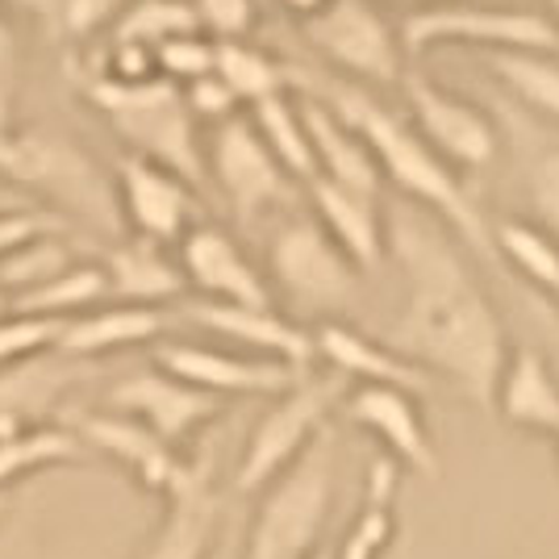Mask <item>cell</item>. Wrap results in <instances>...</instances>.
<instances>
[{
  "instance_id": "obj_1",
  "label": "cell",
  "mask_w": 559,
  "mask_h": 559,
  "mask_svg": "<svg viewBox=\"0 0 559 559\" xmlns=\"http://www.w3.org/2000/svg\"><path fill=\"white\" fill-rule=\"evenodd\" d=\"M389 251L405 276V305L393 326V350L414 359L421 372L447 376L480 409L492 414L497 376L510 359V338L485 288L472 280L464 259L426 222L389 226Z\"/></svg>"
},
{
  "instance_id": "obj_2",
  "label": "cell",
  "mask_w": 559,
  "mask_h": 559,
  "mask_svg": "<svg viewBox=\"0 0 559 559\" xmlns=\"http://www.w3.org/2000/svg\"><path fill=\"white\" fill-rule=\"evenodd\" d=\"M322 105L364 139V146L372 151L376 167H380V180L396 185L409 201H418L426 213L443 217L472 251H480L489 263H497L492 226L480 217L476 201L467 197L460 171L447 159H439L418 139V130L405 117L384 109V105H376L372 96L364 93V88H355V84H334Z\"/></svg>"
},
{
  "instance_id": "obj_3",
  "label": "cell",
  "mask_w": 559,
  "mask_h": 559,
  "mask_svg": "<svg viewBox=\"0 0 559 559\" xmlns=\"http://www.w3.org/2000/svg\"><path fill=\"white\" fill-rule=\"evenodd\" d=\"M0 185L25 197L34 210L59 217L63 226H84L93 234L121 230L114 171L96 164L75 139L47 126H13L0 134Z\"/></svg>"
},
{
  "instance_id": "obj_4",
  "label": "cell",
  "mask_w": 559,
  "mask_h": 559,
  "mask_svg": "<svg viewBox=\"0 0 559 559\" xmlns=\"http://www.w3.org/2000/svg\"><path fill=\"white\" fill-rule=\"evenodd\" d=\"M80 93L114 126V134L126 142V155L167 167V171L185 176L192 188L205 185V130L188 109L185 88L167 84L159 75L139 80V84H121V80L84 71Z\"/></svg>"
},
{
  "instance_id": "obj_5",
  "label": "cell",
  "mask_w": 559,
  "mask_h": 559,
  "mask_svg": "<svg viewBox=\"0 0 559 559\" xmlns=\"http://www.w3.org/2000/svg\"><path fill=\"white\" fill-rule=\"evenodd\" d=\"M334 492V447L330 426L297 455V464L280 472L263 489L255 522L247 531L242 559H309L326 526Z\"/></svg>"
},
{
  "instance_id": "obj_6",
  "label": "cell",
  "mask_w": 559,
  "mask_h": 559,
  "mask_svg": "<svg viewBox=\"0 0 559 559\" xmlns=\"http://www.w3.org/2000/svg\"><path fill=\"white\" fill-rule=\"evenodd\" d=\"M401 50L418 59L435 47H472V50H559V25L535 9L513 4H476V0H443L430 9H414L401 22Z\"/></svg>"
},
{
  "instance_id": "obj_7",
  "label": "cell",
  "mask_w": 559,
  "mask_h": 559,
  "mask_svg": "<svg viewBox=\"0 0 559 559\" xmlns=\"http://www.w3.org/2000/svg\"><path fill=\"white\" fill-rule=\"evenodd\" d=\"M347 389L350 380L326 372L301 376L288 393H280L242 447V460L234 472V492H263L280 472L297 464V455L330 426V414L343 405Z\"/></svg>"
},
{
  "instance_id": "obj_8",
  "label": "cell",
  "mask_w": 559,
  "mask_h": 559,
  "mask_svg": "<svg viewBox=\"0 0 559 559\" xmlns=\"http://www.w3.org/2000/svg\"><path fill=\"white\" fill-rule=\"evenodd\" d=\"M267 276L297 309L330 313L350 305L364 272L313 217H288L267 242Z\"/></svg>"
},
{
  "instance_id": "obj_9",
  "label": "cell",
  "mask_w": 559,
  "mask_h": 559,
  "mask_svg": "<svg viewBox=\"0 0 559 559\" xmlns=\"http://www.w3.org/2000/svg\"><path fill=\"white\" fill-rule=\"evenodd\" d=\"M205 180L217 185L242 222L293 201V176L280 167L247 114H234L205 130Z\"/></svg>"
},
{
  "instance_id": "obj_10",
  "label": "cell",
  "mask_w": 559,
  "mask_h": 559,
  "mask_svg": "<svg viewBox=\"0 0 559 559\" xmlns=\"http://www.w3.org/2000/svg\"><path fill=\"white\" fill-rule=\"evenodd\" d=\"M305 43L364 84H401L405 50L396 25L376 9V0H334L318 17L301 22Z\"/></svg>"
},
{
  "instance_id": "obj_11",
  "label": "cell",
  "mask_w": 559,
  "mask_h": 559,
  "mask_svg": "<svg viewBox=\"0 0 559 559\" xmlns=\"http://www.w3.org/2000/svg\"><path fill=\"white\" fill-rule=\"evenodd\" d=\"M71 430L80 435V443L88 447L93 455L114 460L142 492H155V497H185L197 485L210 480V467L185 460L176 447H167L159 435H151L142 421L126 418V414H75Z\"/></svg>"
},
{
  "instance_id": "obj_12",
  "label": "cell",
  "mask_w": 559,
  "mask_h": 559,
  "mask_svg": "<svg viewBox=\"0 0 559 559\" xmlns=\"http://www.w3.org/2000/svg\"><path fill=\"white\" fill-rule=\"evenodd\" d=\"M114 192L126 238L176 247L192 226L205 222L201 192L188 185L185 176L151 164V159H139V155H117Z\"/></svg>"
},
{
  "instance_id": "obj_13",
  "label": "cell",
  "mask_w": 559,
  "mask_h": 559,
  "mask_svg": "<svg viewBox=\"0 0 559 559\" xmlns=\"http://www.w3.org/2000/svg\"><path fill=\"white\" fill-rule=\"evenodd\" d=\"M405 100H409V126L418 130V139L455 167H489L497 159V126L492 117L472 105L467 96L451 93L443 84L426 80V75H405Z\"/></svg>"
},
{
  "instance_id": "obj_14",
  "label": "cell",
  "mask_w": 559,
  "mask_h": 559,
  "mask_svg": "<svg viewBox=\"0 0 559 559\" xmlns=\"http://www.w3.org/2000/svg\"><path fill=\"white\" fill-rule=\"evenodd\" d=\"M176 263L185 272L188 293L197 301L247 305V309H272L276 293L267 276L255 267V259L242 251V242L217 222H201L176 242Z\"/></svg>"
},
{
  "instance_id": "obj_15",
  "label": "cell",
  "mask_w": 559,
  "mask_h": 559,
  "mask_svg": "<svg viewBox=\"0 0 559 559\" xmlns=\"http://www.w3.org/2000/svg\"><path fill=\"white\" fill-rule=\"evenodd\" d=\"M105 409L142 421L167 447L185 451L197 430H205L213 418L226 414V401L201 393V389H192V384L159 372V368H146V372L121 376L105 393Z\"/></svg>"
},
{
  "instance_id": "obj_16",
  "label": "cell",
  "mask_w": 559,
  "mask_h": 559,
  "mask_svg": "<svg viewBox=\"0 0 559 559\" xmlns=\"http://www.w3.org/2000/svg\"><path fill=\"white\" fill-rule=\"evenodd\" d=\"M155 368L222 401L226 396H280L301 376H309L280 359H263V355H247L234 347H210V343H159Z\"/></svg>"
},
{
  "instance_id": "obj_17",
  "label": "cell",
  "mask_w": 559,
  "mask_h": 559,
  "mask_svg": "<svg viewBox=\"0 0 559 559\" xmlns=\"http://www.w3.org/2000/svg\"><path fill=\"white\" fill-rule=\"evenodd\" d=\"M338 414L389 447V460L418 476H439V451L421 414V401L384 384H350Z\"/></svg>"
},
{
  "instance_id": "obj_18",
  "label": "cell",
  "mask_w": 559,
  "mask_h": 559,
  "mask_svg": "<svg viewBox=\"0 0 559 559\" xmlns=\"http://www.w3.org/2000/svg\"><path fill=\"white\" fill-rule=\"evenodd\" d=\"M185 318L226 338L234 350L280 359L297 372H309L318 350H313V330L284 318L276 305L272 309H247V305H217V301H185Z\"/></svg>"
},
{
  "instance_id": "obj_19",
  "label": "cell",
  "mask_w": 559,
  "mask_h": 559,
  "mask_svg": "<svg viewBox=\"0 0 559 559\" xmlns=\"http://www.w3.org/2000/svg\"><path fill=\"white\" fill-rule=\"evenodd\" d=\"M313 350L318 359H326L330 372H338L350 384H384V389H401L414 396L435 389V376L421 372L414 359H405L389 343H376L343 322H322L313 330Z\"/></svg>"
},
{
  "instance_id": "obj_20",
  "label": "cell",
  "mask_w": 559,
  "mask_h": 559,
  "mask_svg": "<svg viewBox=\"0 0 559 559\" xmlns=\"http://www.w3.org/2000/svg\"><path fill=\"white\" fill-rule=\"evenodd\" d=\"M80 376H84V364L59 350L0 368V439L29 426H47L59 414L63 396L80 384Z\"/></svg>"
},
{
  "instance_id": "obj_21",
  "label": "cell",
  "mask_w": 559,
  "mask_h": 559,
  "mask_svg": "<svg viewBox=\"0 0 559 559\" xmlns=\"http://www.w3.org/2000/svg\"><path fill=\"white\" fill-rule=\"evenodd\" d=\"M309 201H313V222L338 242V251L359 272H372L389 251V217L380 197H364L330 180H309Z\"/></svg>"
},
{
  "instance_id": "obj_22",
  "label": "cell",
  "mask_w": 559,
  "mask_h": 559,
  "mask_svg": "<svg viewBox=\"0 0 559 559\" xmlns=\"http://www.w3.org/2000/svg\"><path fill=\"white\" fill-rule=\"evenodd\" d=\"M167 313L164 309H146V305H121L105 301L88 309V313H75L59 330V343L55 350L80 359V364H93L100 355H114L126 347H146L155 338H164Z\"/></svg>"
},
{
  "instance_id": "obj_23",
  "label": "cell",
  "mask_w": 559,
  "mask_h": 559,
  "mask_svg": "<svg viewBox=\"0 0 559 559\" xmlns=\"http://www.w3.org/2000/svg\"><path fill=\"white\" fill-rule=\"evenodd\" d=\"M100 267L109 276V297L121 305L164 309L188 293L176 255H167V247L142 242V238H121L117 247L105 251Z\"/></svg>"
},
{
  "instance_id": "obj_24",
  "label": "cell",
  "mask_w": 559,
  "mask_h": 559,
  "mask_svg": "<svg viewBox=\"0 0 559 559\" xmlns=\"http://www.w3.org/2000/svg\"><path fill=\"white\" fill-rule=\"evenodd\" d=\"M301 114L309 142H313V164H318L313 180H330V185L364 192V197H380V188H384L380 167L347 121H338L322 100H301Z\"/></svg>"
},
{
  "instance_id": "obj_25",
  "label": "cell",
  "mask_w": 559,
  "mask_h": 559,
  "mask_svg": "<svg viewBox=\"0 0 559 559\" xmlns=\"http://www.w3.org/2000/svg\"><path fill=\"white\" fill-rule=\"evenodd\" d=\"M492 414H501L518 430H535L547 439L559 435V384L531 347L510 350L506 368L497 376Z\"/></svg>"
},
{
  "instance_id": "obj_26",
  "label": "cell",
  "mask_w": 559,
  "mask_h": 559,
  "mask_svg": "<svg viewBox=\"0 0 559 559\" xmlns=\"http://www.w3.org/2000/svg\"><path fill=\"white\" fill-rule=\"evenodd\" d=\"M217 538H222V501L205 480L185 497L167 501L164 522L139 559H210Z\"/></svg>"
},
{
  "instance_id": "obj_27",
  "label": "cell",
  "mask_w": 559,
  "mask_h": 559,
  "mask_svg": "<svg viewBox=\"0 0 559 559\" xmlns=\"http://www.w3.org/2000/svg\"><path fill=\"white\" fill-rule=\"evenodd\" d=\"M0 9L34 22L55 47H84L96 34H109L126 0H0Z\"/></svg>"
},
{
  "instance_id": "obj_28",
  "label": "cell",
  "mask_w": 559,
  "mask_h": 559,
  "mask_svg": "<svg viewBox=\"0 0 559 559\" xmlns=\"http://www.w3.org/2000/svg\"><path fill=\"white\" fill-rule=\"evenodd\" d=\"M492 251L497 263L513 267L559 313V238L538 230L531 217H518L492 226Z\"/></svg>"
},
{
  "instance_id": "obj_29",
  "label": "cell",
  "mask_w": 559,
  "mask_h": 559,
  "mask_svg": "<svg viewBox=\"0 0 559 559\" xmlns=\"http://www.w3.org/2000/svg\"><path fill=\"white\" fill-rule=\"evenodd\" d=\"M213 75L234 93L238 105H259L267 96L293 93L297 71L288 63H280L276 55H267L263 47L234 38V43H213Z\"/></svg>"
},
{
  "instance_id": "obj_30",
  "label": "cell",
  "mask_w": 559,
  "mask_h": 559,
  "mask_svg": "<svg viewBox=\"0 0 559 559\" xmlns=\"http://www.w3.org/2000/svg\"><path fill=\"white\" fill-rule=\"evenodd\" d=\"M251 126L259 130V139L267 142V151L280 159V167L309 185L318 176V164H313V142H309V130H305V114H301V100L293 93H280L267 96L251 105Z\"/></svg>"
},
{
  "instance_id": "obj_31",
  "label": "cell",
  "mask_w": 559,
  "mask_h": 559,
  "mask_svg": "<svg viewBox=\"0 0 559 559\" xmlns=\"http://www.w3.org/2000/svg\"><path fill=\"white\" fill-rule=\"evenodd\" d=\"M80 259L71 230H43L34 234L29 242L13 247L9 255H0V297L17 301L25 293L43 288L55 276H63L71 263Z\"/></svg>"
},
{
  "instance_id": "obj_32",
  "label": "cell",
  "mask_w": 559,
  "mask_h": 559,
  "mask_svg": "<svg viewBox=\"0 0 559 559\" xmlns=\"http://www.w3.org/2000/svg\"><path fill=\"white\" fill-rule=\"evenodd\" d=\"M109 301V276L105 267L93 259H75L63 276H55L50 284L25 293L17 301H9V309L17 313H34V318H55V322H68L75 313H88L96 305Z\"/></svg>"
},
{
  "instance_id": "obj_33",
  "label": "cell",
  "mask_w": 559,
  "mask_h": 559,
  "mask_svg": "<svg viewBox=\"0 0 559 559\" xmlns=\"http://www.w3.org/2000/svg\"><path fill=\"white\" fill-rule=\"evenodd\" d=\"M93 451L80 443V435L71 426H29V430H17V435H4L0 439V489L17 476H29V472H43V467H59V464H80L88 460Z\"/></svg>"
},
{
  "instance_id": "obj_34",
  "label": "cell",
  "mask_w": 559,
  "mask_h": 559,
  "mask_svg": "<svg viewBox=\"0 0 559 559\" xmlns=\"http://www.w3.org/2000/svg\"><path fill=\"white\" fill-rule=\"evenodd\" d=\"M185 34H205L192 13V0H126V9L109 25V43L142 50L164 47Z\"/></svg>"
},
{
  "instance_id": "obj_35",
  "label": "cell",
  "mask_w": 559,
  "mask_h": 559,
  "mask_svg": "<svg viewBox=\"0 0 559 559\" xmlns=\"http://www.w3.org/2000/svg\"><path fill=\"white\" fill-rule=\"evenodd\" d=\"M489 71L535 114L559 121V59L543 50H492L485 55Z\"/></svg>"
},
{
  "instance_id": "obj_36",
  "label": "cell",
  "mask_w": 559,
  "mask_h": 559,
  "mask_svg": "<svg viewBox=\"0 0 559 559\" xmlns=\"http://www.w3.org/2000/svg\"><path fill=\"white\" fill-rule=\"evenodd\" d=\"M393 489H396V464L376 460L368 472V497L364 510L355 513V526L347 531L343 547L334 559H380L389 538H393Z\"/></svg>"
},
{
  "instance_id": "obj_37",
  "label": "cell",
  "mask_w": 559,
  "mask_h": 559,
  "mask_svg": "<svg viewBox=\"0 0 559 559\" xmlns=\"http://www.w3.org/2000/svg\"><path fill=\"white\" fill-rule=\"evenodd\" d=\"M59 330H63V322H55V318H34V313L4 309L0 313V368H13V364H25L34 355L55 350Z\"/></svg>"
},
{
  "instance_id": "obj_38",
  "label": "cell",
  "mask_w": 559,
  "mask_h": 559,
  "mask_svg": "<svg viewBox=\"0 0 559 559\" xmlns=\"http://www.w3.org/2000/svg\"><path fill=\"white\" fill-rule=\"evenodd\" d=\"M155 55V75L176 84V88H188L197 80L213 75V38L210 34H185V38H171L164 47L151 50Z\"/></svg>"
},
{
  "instance_id": "obj_39",
  "label": "cell",
  "mask_w": 559,
  "mask_h": 559,
  "mask_svg": "<svg viewBox=\"0 0 559 559\" xmlns=\"http://www.w3.org/2000/svg\"><path fill=\"white\" fill-rule=\"evenodd\" d=\"M526 192H531V222L559 238V151L538 155L526 176Z\"/></svg>"
},
{
  "instance_id": "obj_40",
  "label": "cell",
  "mask_w": 559,
  "mask_h": 559,
  "mask_svg": "<svg viewBox=\"0 0 559 559\" xmlns=\"http://www.w3.org/2000/svg\"><path fill=\"white\" fill-rule=\"evenodd\" d=\"M192 13L213 43L247 38L255 25V0H192Z\"/></svg>"
},
{
  "instance_id": "obj_41",
  "label": "cell",
  "mask_w": 559,
  "mask_h": 559,
  "mask_svg": "<svg viewBox=\"0 0 559 559\" xmlns=\"http://www.w3.org/2000/svg\"><path fill=\"white\" fill-rule=\"evenodd\" d=\"M185 100H188V109H192V117L201 121V130H210V126H217V121L242 114V105L234 100V93L217 80V75H205V80L188 84Z\"/></svg>"
},
{
  "instance_id": "obj_42",
  "label": "cell",
  "mask_w": 559,
  "mask_h": 559,
  "mask_svg": "<svg viewBox=\"0 0 559 559\" xmlns=\"http://www.w3.org/2000/svg\"><path fill=\"white\" fill-rule=\"evenodd\" d=\"M13 100H17V38H13V22L0 9V134H9L13 121Z\"/></svg>"
},
{
  "instance_id": "obj_43",
  "label": "cell",
  "mask_w": 559,
  "mask_h": 559,
  "mask_svg": "<svg viewBox=\"0 0 559 559\" xmlns=\"http://www.w3.org/2000/svg\"><path fill=\"white\" fill-rule=\"evenodd\" d=\"M43 230H68V226L43 210L0 213V255H9L13 247H22V242H29L34 234H43Z\"/></svg>"
},
{
  "instance_id": "obj_44",
  "label": "cell",
  "mask_w": 559,
  "mask_h": 559,
  "mask_svg": "<svg viewBox=\"0 0 559 559\" xmlns=\"http://www.w3.org/2000/svg\"><path fill=\"white\" fill-rule=\"evenodd\" d=\"M280 4H284V9H288L297 22H309V17H318L322 9H330L334 0H280Z\"/></svg>"
},
{
  "instance_id": "obj_45",
  "label": "cell",
  "mask_w": 559,
  "mask_h": 559,
  "mask_svg": "<svg viewBox=\"0 0 559 559\" xmlns=\"http://www.w3.org/2000/svg\"><path fill=\"white\" fill-rule=\"evenodd\" d=\"M210 559H238V543H234V535L226 531V535L217 538V547H213Z\"/></svg>"
},
{
  "instance_id": "obj_46",
  "label": "cell",
  "mask_w": 559,
  "mask_h": 559,
  "mask_svg": "<svg viewBox=\"0 0 559 559\" xmlns=\"http://www.w3.org/2000/svg\"><path fill=\"white\" fill-rule=\"evenodd\" d=\"M401 4H409V13H414V9H430V4H443V0H401Z\"/></svg>"
},
{
  "instance_id": "obj_47",
  "label": "cell",
  "mask_w": 559,
  "mask_h": 559,
  "mask_svg": "<svg viewBox=\"0 0 559 559\" xmlns=\"http://www.w3.org/2000/svg\"><path fill=\"white\" fill-rule=\"evenodd\" d=\"M309 559H334V551H313Z\"/></svg>"
},
{
  "instance_id": "obj_48",
  "label": "cell",
  "mask_w": 559,
  "mask_h": 559,
  "mask_svg": "<svg viewBox=\"0 0 559 559\" xmlns=\"http://www.w3.org/2000/svg\"><path fill=\"white\" fill-rule=\"evenodd\" d=\"M547 4H551V9H556V17H559V0H547Z\"/></svg>"
},
{
  "instance_id": "obj_49",
  "label": "cell",
  "mask_w": 559,
  "mask_h": 559,
  "mask_svg": "<svg viewBox=\"0 0 559 559\" xmlns=\"http://www.w3.org/2000/svg\"><path fill=\"white\" fill-rule=\"evenodd\" d=\"M4 309H9V301H4V297H0V313H4Z\"/></svg>"
},
{
  "instance_id": "obj_50",
  "label": "cell",
  "mask_w": 559,
  "mask_h": 559,
  "mask_svg": "<svg viewBox=\"0 0 559 559\" xmlns=\"http://www.w3.org/2000/svg\"><path fill=\"white\" fill-rule=\"evenodd\" d=\"M0 518H4V497H0Z\"/></svg>"
},
{
  "instance_id": "obj_51",
  "label": "cell",
  "mask_w": 559,
  "mask_h": 559,
  "mask_svg": "<svg viewBox=\"0 0 559 559\" xmlns=\"http://www.w3.org/2000/svg\"><path fill=\"white\" fill-rule=\"evenodd\" d=\"M556 447H559V435H556Z\"/></svg>"
}]
</instances>
